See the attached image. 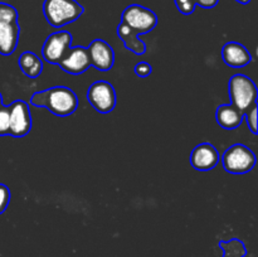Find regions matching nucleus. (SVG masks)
Masks as SVG:
<instances>
[{
    "mask_svg": "<svg viewBox=\"0 0 258 257\" xmlns=\"http://www.w3.org/2000/svg\"><path fill=\"white\" fill-rule=\"evenodd\" d=\"M244 118V112L232 103L218 106L216 110V120L224 130H236L241 126Z\"/></svg>",
    "mask_w": 258,
    "mask_h": 257,
    "instance_id": "obj_13",
    "label": "nucleus"
},
{
    "mask_svg": "<svg viewBox=\"0 0 258 257\" xmlns=\"http://www.w3.org/2000/svg\"><path fill=\"white\" fill-rule=\"evenodd\" d=\"M0 106H3V96H2V93H0Z\"/></svg>",
    "mask_w": 258,
    "mask_h": 257,
    "instance_id": "obj_26",
    "label": "nucleus"
},
{
    "mask_svg": "<svg viewBox=\"0 0 258 257\" xmlns=\"http://www.w3.org/2000/svg\"><path fill=\"white\" fill-rule=\"evenodd\" d=\"M30 105L44 107L53 115L67 117L76 112L80 101L75 91L66 86H55L48 90L34 92L30 97Z\"/></svg>",
    "mask_w": 258,
    "mask_h": 257,
    "instance_id": "obj_1",
    "label": "nucleus"
},
{
    "mask_svg": "<svg viewBox=\"0 0 258 257\" xmlns=\"http://www.w3.org/2000/svg\"><path fill=\"white\" fill-rule=\"evenodd\" d=\"M221 160L219 151L211 143L198 144L190 154V164L196 170L209 171L216 168Z\"/></svg>",
    "mask_w": 258,
    "mask_h": 257,
    "instance_id": "obj_11",
    "label": "nucleus"
},
{
    "mask_svg": "<svg viewBox=\"0 0 258 257\" xmlns=\"http://www.w3.org/2000/svg\"><path fill=\"white\" fill-rule=\"evenodd\" d=\"M229 97L232 105L246 112L254 103H257L258 92L256 83L248 76L241 73L233 75L229 80Z\"/></svg>",
    "mask_w": 258,
    "mask_h": 257,
    "instance_id": "obj_4",
    "label": "nucleus"
},
{
    "mask_svg": "<svg viewBox=\"0 0 258 257\" xmlns=\"http://www.w3.org/2000/svg\"><path fill=\"white\" fill-rule=\"evenodd\" d=\"M18 10L13 5L0 3V23H15L18 22Z\"/></svg>",
    "mask_w": 258,
    "mask_h": 257,
    "instance_id": "obj_18",
    "label": "nucleus"
},
{
    "mask_svg": "<svg viewBox=\"0 0 258 257\" xmlns=\"http://www.w3.org/2000/svg\"><path fill=\"white\" fill-rule=\"evenodd\" d=\"M234 2L239 3V4H242V5H247L251 3V0H234Z\"/></svg>",
    "mask_w": 258,
    "mask_h": 257,
    "instance_id": "obj_25",
    "label": "nucleus"
},
{
    "mask_svg": "<svg viewBox=\"0 0 258 257\" xmlns=\"http://www.w3.org/2000/svg\"><path fill=\"white\" fill-rule=\"evenodd\" d=\"M18 65H19L22 72L29 78L39 77L43 71L42 58H39L35 53L29 52V50H25L19 55Z\"/></svg>",
    "mask_w": 258,
    "mask_h": 257,
    "instance_id": "obj_16",
    "label": "nucleus"
},
{
    "mask_svg": "<svg viewBox=\"0 0 258 257\" xmlns=\"http://www.w3.org/2000/svg\"><path fill=\"white\" fill-rule=\"evenodd\" d=\"M196 5L203 8V9H212L219 3V0H194Z\"/></svg>",
    "mask_w": 258,
    "mask_h": 257,
    "instance_id": "obj_24",
    "label": "nucleus"
},
{
    "mask_svg": "<svg viewBox=\"0 0 258 257\" xmlns=\"http://www.w3.org/2000/svg\"><path fill=\"white\" fill-rule=\"evenodd\" d=\"M10 198H12V196H10L9 186L0 183V214L7 211L8 206L10 203Z\"/></svg>",
    "mask_w": 258,
    "mask_h": 257,
    "instance_id": "obj_22",
    "label": "nucleus"
},
{
    "mask_svg": "<svg viewBox=\"0 0 258 257\" xmlns=\"http://www.w3.org/2000/svg\"><path fill=\"white\" fill-rule=\"evenodd\" d=\"M174 3H175V7L178 8V10L183 15L193 14L197 7L194 0H174Z\"/></svg>",
    "mask_w": 258,
    "mask_h": 257,
    "instance_id": "obj_21",
    "label": "nucleus"
},
{
    "mask_svg": "<svg viewBox=\"0 0 258 257\" xmlns=\"http://www.w3.org/2000/svg\"><path fill=\"white\" fill-rule=\"evenodd\" d=\"M87 100L100 113H110L116 107V91L107 81H96L87 91Z\"/></svg>",
    "mask_w": 258,
    "mask_h": 257,
    "instance_id": "obj_6",
    "label": "nucleus"
},
{
    "mask_svg": "<svg viewBox=\"0 0 258 257\" xmlns=\"http://www.w3.org/2000/svg\"><path fill=\"white\" fill-rule=\"evenodd\" d=\"M222 58L223 62L232 68H242L252 62L249 50L238 42L226 43L222 48Z\"/></svg>",
    "mask_w": 258,
    "mask_h": 257,
    "instance_id": "obj_12",
    "label": "nucleus"
},
{
    "mask_svg": "<svg viewBox=\"0 0 258 257\" xmlns=\"http://www.w3.org/2000/svg\"><path fill=\"white\" fill-rule=\"evenodd\" d=\"M90 62L92 67L101 72H107L115 63V52L111 44L103 39H95L87 48Z\"/></svg>",
    "mask_w": 258,
    "mask_h": 257,
    "instance_id": "obj_9",
    "label": "nucleus"
},
{
    "mask_svg": "<svg viewBox=\"0 0 258 257\" xmlns=\"http://www.w3.org/2000/svg\"><path fill=\"white\" fill-rule=\"evenodd\" d=\"M10 127L9 135L13 138H23L27 136L32 130V115L30 108L25 101L17 100L10 103Z\"/></svg>",
    "mask_w": 258,
    "mask_h": 257,
    "instance_id": "obj_8",
    "label": "nucleus"
},
{
    "mask_svg": "<svg viewBox=\"0 0 258 257\" xmlns=\"http://www.w3.org/2000/svg\"><path fill=\"white\" fill-rule=\"evenodd\" d=\"M222 165L227 173L246 174L256 165V154L243 144H234L229 146L221 158Z\"/></svg>",
    "mask_w": 258,
    "mask_h": 257,
    "instance_id": "obj_3",
    "label": "nucleus"
},
{
    "mask_svg": "<svg viewBox=\"0 0 258 257\" xmlns=\"http://www.w3.org/2000/svg\"><path fill=\"white\" fill-rule=\"evenodd\" d=\"M121 22L125 23L128 28L140 35L150 33L158 25V17L149 8L139 4H131L123 9Z\"/></svg>",
    "mask_w": 258,
    "mask_h": 257,
    "instance_id": "obj_5",
    "label": "nucleus"
},
{
    "mask_svg": "<svg viewBox=\"0 0 258 257\" xmlns=\"http://www.w3.org/2000/svg\"><path fill=\"white\" fill-rule=\"evenodd\" d=\"M134 72H135V75H138L139 77L145 78L151 75V72H153V67H151L150 63L148 62H139L138 65L134 67Z\"/></svg>",
    "mask_w": 258,
    "mask_h": 257,
    "instance_id": "obj_23",
    "label": "nucleus"
},
{
    "mask_svg": "<svg viewBox=\"0 0 258 257\" xmlns=\"http://www.w3.org/2000/svg\"><path fill=\"white\" fill-rule=\"evenodd\" d=\"M219 247L223 251V256L222 257H244L247 253L246 246L238 238L219 241Z\"/></svg>",
    "mask_w": 258,
    "mask_h": 257,
    "instance_id": "obj_17",
    "label": "nucleus"
},
{
    "mask_svg": "<svg viewBox=\"0 0 258 257\" xmlns=\"http://www.w3.org/2000/svg\"><path fill=\"white\" fill-rule=\"evenodd\" d=\"M85 9L77 0H44L43 14L48 24L60 28L76 22Z\"/></svg>",
    "mask_w": 258,
    "mask_h": 257,
    "instance_id": "obj_2",
    "label": "nucleus"
},
{
    "mask_svg": "<svg viewBox=\"0 0 258 257\" xmlns=\"http://www.w3.org/2000/svg\"><path fill=\"white\" fill-rule=\"evenodd\" d=\"M257 108H258V105H257V103H254V105L252 106L251 108H248V110L244 112V118H246L247 125H248V128L251 130L252 134H254V135H257V134H258V130H257Z\"/></svg>",
    "mask_w": 258,
    "mask_h": 257,
    "instance_id": "obj_20",
    "label": "nucleus"
},
{
    "mask_svg": "<svg viewBox=\"0 0 258 257\" xmlns=\"http://www.w3.org/2000/svg\"><path fill=\"white\" fill-rule=\"evenodd\" d=\"M72 43V34L68 30H59L48 35L42 47V57L50 65H58L68 52Z\"/></svg>",
    "mask_w": 258,
    "mask_h": 257,
    "instance_id": "obj_7",
    "label": "nucleus"
},
{
    "mask_svg": "<svg viewBox=\"0 0 258 257\" xmlns=\"http://www.w3.org/2000/svg\"><path fill=\"white\" fill-rule=\"evenodd\" d=\"M117 35L122 40L126 49L131 50L138 55H143L146 52V44L143 39L139 38V34L128 28L125 23L121 22L117 27Z\"/></svg>",
    "mask_w": 258,
    "mask_h": 257,
    "instance_id": "obj_15",
    "label": "nucleus"
},
{
    "mask_svg": "<svg viewBox=\"0 0 258 257\" xmlns=\"http://www.w3.org/2000/svg\"><path fill=\"white\" fill-rule=\"evenodd\" d=\"M10 113L8 106H0V136L9 135Z\"/></svg>",
    "mask_w": 258,
    "mask_h": 257,
    "instance_id": "obj_19",
    "label": "nucleus"
},
{
    "mask_svg": "<svg viewBox=\"0 0 258 257\" xmlns=\"http://www.w3.org/2000/svg\"><path fill=\"white\" fill-rule=\"evenodd\" d=\"M19 23H0V54L10 55L19 43Z\"/></svg>",
    "mask_w": 258,
    "mask_h": 257,
    "instance_id": "obj_14",
    "label": "nucleus"
},
{
    "mask_svg": "<svg viewBox=\"0 0 258 257\" xmlns=\"http://www.w3.org/2000/svg\"><path fill=\"white\" fill-rule=\"evenodd\" d=\"M64 72L70 75H82L91 67L90 55L87 48L82 45L71 47L68 52L63 55L62 59L58 63Z\"/></svg>",
    "mask_w": 258,
    "mask_h": 257,
    "instance_id": "obj_10",
    "label": "nucleus"
}]
</instances>
